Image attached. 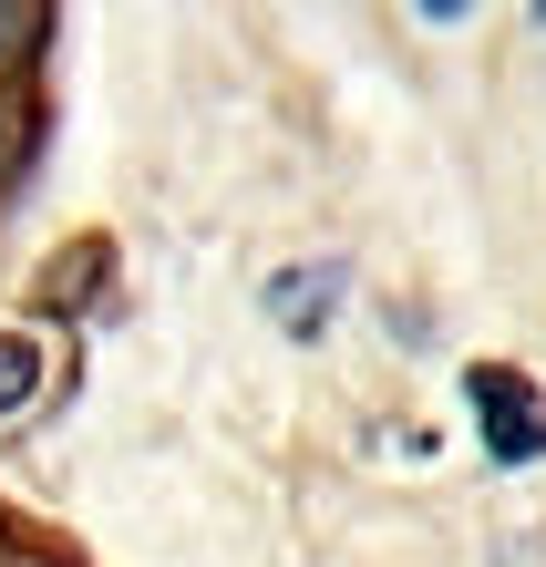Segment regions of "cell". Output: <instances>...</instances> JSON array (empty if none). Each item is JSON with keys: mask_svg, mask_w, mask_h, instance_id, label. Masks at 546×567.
Wrapping results in <instances>:
<instances>
[{"mask_svg": "<svg viewBox=\"0 0 546 567\" xmlns=\"http://www.w3.org/2000/svg\"><path fill=\"white\" fill-rule=\"evenodd\" d=\"M340 310V258H310V269H289V279H268V320L289 330V341H320Z\"/></svg>", "mask_w": 546, "mask_h": 567, "instance_id": "7a4b0ae2", "label": "cell"}, {"mask_svg": "<svg viewBox=\"0 0 546 567\" xmlns=\"http://www.w3.org/2000/svg\"><path fill=\"white\" fill-rule=\"evenodd\" d=\"M31 392H42V351H31L21 330H0V413H21Z\"/></svg>", "mask_w": 546, "mask_h": 567, "instance_id": "3957f363", "label": "cell"}, {"mask_svg": "<svg viewBox=\"0 0 546 567\" xmlns=\"http://www.w3.org/2000/svg\"><path fill=\"white\" fill-rule=\"evenodd\" d=\"M31 21H42V11H0V62H11V52L31 42Z\"/></svg>", "mask_w": 546, "mask_h": 567, "instance_id": "277c9868", "label": "cell"}, {"mask_svg": "<svg viewBox=\"0 0 546 567\" xmlns=\"http://www.w3.org/2000/svg\"><path fill=\"white\" fill-rule=\"evenodd\" d=\"M464 392H474V413H485V454H495V464H536V454H546V403H536V382H526V372H505V361H474Z\"/></svg>", "mask_w": 546, "mask_h": 567, "instance_id": "6da1fadb", "label": "cell"}, {"mask_svg": "<svg viewBox=\"0 0 546 567\" xmlns=\"http://www.w3.org/2000/svg\"><path fill=\"white\" fill-rule=\"evenodd\" d=\"M0 155H11V114H0Z\"/></svg>", "mask_w": 546, "mask_h": 567, "instance_id": "5b68a950", "label": "cell"}]
</instances>
